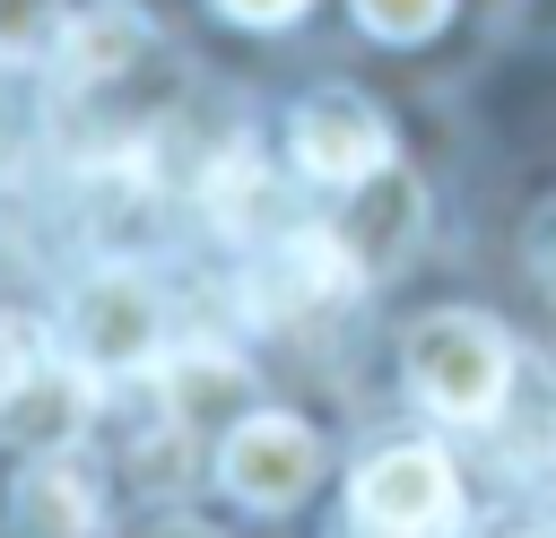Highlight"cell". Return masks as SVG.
I'll return each instance as SVG.
<instances>
[{"instance_id":"obj_1","label":"cell","mask_w":556,"mask_h":538,"mask_svg":"<svg viewBox=\"0 0 556 538\" xmlns=\"http://www.w3.org/2000/svg\"><path fill=\"white\" fill-rule=\"evenodd\" d=\"M400 364H408V390L452 425H486L513 399V347L486 312H426L408 330Z\"/></svg>"},{"instance_id":"obj_2","label":"cell","mask_w":556,"mask_h":538,"mask_svg":"<svg viewBox=\"0 0 556 538\" xmlns=\"http://www.w3.org/2000/svg\"><path fill=\"white\" fill-rule=\"evenodd\" d=\"M61 330H70V356L87 373H139L165 338V304L139 269H96V278H78Z\"/></svg>"},{"instance_id":"obj_3","label":"cell","mask_w":556,"mask_h":538,"mask_svg":"<svg viewBox=\"0 0 556 538\" xmlns=\"http://www.w3.org/2000/svg\"><path fill=\"white\" fill-rule=\"evenodd\" d=\"M348 503H356V529H365V538H434V529L460 512V477H452L443 451L400 443V451H374V460L356 469Z\"/></svg>"},{"instance_id":"obj_4","label":"cell","mask_w":556,"mask_h":538,"mask_svg":"<svg viewBox=\"0 0 556 538\" xmlns=\"http://www.w3.org/2000/svg\"><path fill=\"white\" fill-rule=\"evenodd\" d=\"M217 477H226V495L235 503H252V512H287V503H304L313 495V477H321V443H313V425L304 417H243L235 434H226V451H217Z\"/></svg>"},{"instance_id":"obj_5","label":"cell","mask_w":556,"mask_h":538,"mask_svg":"<svg viewBox=\"0 0 556 538\" xmlns=\"http://www.w3.org/2000/svg\"><path fill=\"white\" fill-rule=\"evenodd\" d=\"M356 286V252L339 234H278L252 269H243V304L261 321H304L321 304H339Z\"/></svg>"},{"instance_id":"obj_6","label":"cell","mask_w":556,"mask_h":538,"mask_svg":"<svg viewBox=\"0 0 556 538\" xmlns=\"http://www.w3.org/2000/svg\"><path fill=\"white\" fill-rule=\"evenodd\" d=\"M295 165H304L313 182L356 191V182H374V174L391 165V130H382V113H374L365 95L330 87V95H313V104L295 113Z\"/></svg>"},{"instance_id":"obj_7","label":"cell","mask_w":556,"mask_h":538,"mask_svg":"<svg viewBox=\"0 0 556 538\" xmlns=\"http://www.w3.org/2000/svg\"><path fill=\"white\" fill-rule=\"evenodd\" d=\"M96 521H104V495L70 451H35L26 477L9 486V529L17 538H96Z\"/></svg>"},{"instance_id":"obj_8","label":"cell","mask_w":556,"mask_h":538,"mask_svg":"<svg viewBox=\"0 0 556 538\" xmlns=\"http://www.w3.org/2000/svg\"><path fill=\"white\" fill-rule=\"evenodd\" d=\"M87 408H96L87 364H78V373H70V364H35V373L0 399V434H9L17 451H70V434L87 425Z\"/></svg>"},{"instance_id":"obj_9","label":"cell","mask_w":556,"mask_h":538,"mask_svg":"<svg viewBox=\"0 0 556 538\" xmlns=\"http://www.w3.org/2000/svg\"><path fill=\"white\" fill-rule=\"evenodd\" d=\"M408 234H417V182H400V174L382 165L374 182H356V208H348L339 243L356 252V269H374V260H400Z\"/></svg>"},{"instance_id":"obj_10","label":"cell","mask_w":556,"mask_h":538,"mask_svg":"<svg viewBox=\"0 0 556 538\" xmlns=\"http://www.w3.org/2000/svg\"><path fill=\"white\" fill-rule=\"evenodd\" d=\"M156 390H165V408H174L182 425H200V417H217V408H243L252 373H243L226 347H182V356H165Z\"/></svg>"},{"instance_id":"obj_11","label":"cell","mask_w":556,"mask_h":538,"mask_svg":"<svg viewBox=\"0 0 556 538\" xmlns=\"http://www.w3.org/2000/svg\"><path fill=\"white\" fill-rule=\"evenodd\" d=\"M139 43H148V26H139L130 9H96V17H70L61 69H70V78H113L122 61H139Z\"/></svg>"},{"instance_id":"obj_12","label":"cell","mask_w":556,"mask_h":538,"mask_svg":"<svg viewBox=\"0 0 556 538\" xmlns=\"http://www.w3.org/2000/svg\"><path fill=\"white\" fill-rule=\"evenodd\" d=\"M61 35H70V9L61 0H0V69L61 52Z\"/></svg>"},{"instance_id":"obj_13","label":"cell","mask_w":556,"mask_h":538,"mask_svg":"<svg viewBox=\"0 0 556 538\" xmlns=\"http://www.w3.org/2000/svg\"><path fill=\"white\" fill-rule=\"evenodd\" d=\"M208 200H217V217L243 234V226H261V217H269V174H261L252 156H226V165L208 174Z\"/></svg>"},{"instance_id":"obj_14","label":"cell","mask_w":556,"mask_h":538,"mask_svg":"<svg viewBox=\"0 0 556 538\" xmlns=\"http://www.w3.org/2000/svg\"><path fill=\"white\" fill-rule=\"evenodd\" d=\"M356 17H365V35H382V43H426V35L452 17V0H356Z\"/></svg>"},{"instance_id":"obj_15","label":"cell","mask_w":556,"mask_h":538,"mask_svg":"<svg viewBox=\"0 0 556 538\" xmlns=\"http://www.w3.org/2000/svg\"><path fill=\"white\" fill-rule=\"evenodd\" d=\"M521 252H530V269L556 286V200H539V217L521 226Z\"/></svg>"},{"instance_id":"obj_16","label":"cell","mask_w":556,"mask_h":538,"mask_svg":"<svg viewBox=\"0 0 556 538\" xmlns=\"http://www.w3.org/2000/svg\"><path fill=\"white\" fill-rule=\"evenodd\" d=\"M26 373H35V347H26V330H9V321H0V399H9Z\"/></svg>"},{"instance_id":"obj_17","label":"cell","mask_w":556,"mask_h":538,"mask_svg":"<svg viewBox=\"0 0 556 538\" xmlns=\"http://www.w3.org/2000/svg\"><path fill=\"white\" fill-rule=\"evenodd\" d=\"M217 9H226V17H243V26H287L304 0H217Z\"/></svg>"},{"instance_id":"obj_18","label":"cell","mask_w":556,"mask_h":538,"mask_svg":"<svg viewBox=\"0 0 556 538\" xmlns=\"http://www.w3.org/2000/svg\"><path fill=\"white\" fill-rule=\"evenodd\" d=\"M148 538H217L208 521H165V529H148Z\"/></svg>"},{"instance_id":"obj_19","label":"cell","mask_w":556,"mask_h":538,"mask_svg":"<svg viewBox=\"0 0 556 538\" xmlns=\"http://www.w3.org/2000/svg\"><path fill=\"white\" fill-rule=\"evenodd\" d=\"M521 538H547V529H521Z\"/></svg>"}]
</instances>
